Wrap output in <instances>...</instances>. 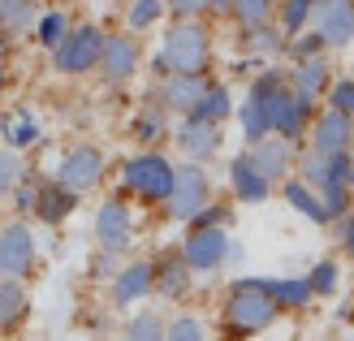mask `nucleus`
<instances>
[{"label":"nucleus","instance_id":"obj_1","mask_svg":"<svg viewBox=\"0 0 354 341\" xmlns=\"http://www.w3.org/2000/svg\"><path fill=\"white\" fill-rule=\"evenodd\" d=\"M221 320L234 337H259L263 329H272L281 311L268 294V277H234L221 302Z\"/></svg>","mask_w":354,"mask_h":341},{"label":"nucleus","instance_id":"obj_2","mask_svg":"<svg viewBox=\"0 0 354 341\" xmlns=\"http://www.w3.org/2000/svg\"><path fill=\"white\" fill-rule=\"evenodd\" d=\"M212 65V30L199 22V17H177V22L165 30L160 52L151 57V74H207Z\"/></svg>","mask_w":354,"mask_h":341},{"label":"nucleus","instance_id":"obj_3","mask_svg":"<svg viewBox=\"0 0 354 341\" xmlns=\"http://www.w3.org/2000/svg\"><path fill=\"white\" fill-rule=\"evenodd\" d=\"M173 177H177V165L156 147H143L130 160H121V186L143 203H165L173 190Z\"/></svg>","mask_w":354,"mask_h":341},{"label":"nucleus","instance_id":"obj_4","mask_svg":"<svg viewBox=\"0 0 354 341\" xmlns=\"http://www.w3.org/2000/svg\"><path fill=\"white\" fill-rule=\"evenodd\" d=\"M212 203V173L207 165H194V160H182L177 165V177H173V190L165 199V216L177 221V225H190L199 212Z\"/></svg>","mask_w":354,"mask_h":341},{"label":"nucleus","instance_id":"obj_5","mask_svg":"<svg viewBox=\"0 0 354 341\" xmlns=\"http://www.w3.org/2000/svg\"><path fill=\"white\" fill-rule=\"evenodd\" d=\"M104 173H109V160H104V151L95 142H74V147H65L57 156V165H52V177H57L69 194H78V199L104 182Z\"/></svg>","mask_w":354,"mask_h":341},{"label":"nucleus","instance_id":"obj_6","mask_svg":"<svg viewBox=\"0 0 354 341\" xmlns=\"http://www.w3.org/2000/svg\"><path fill=\"white\" fill-rule=\"evenodd\" d=\"M100 52H104V30L91 22H78L69 26V35L52 48V69L65 78H82V74H95L100 65Z\"/></svg>","mask_w":354,"mask_h":341},{"label":"nucleus","instance_id":"obj_7","mask_svg":"<svg viewBox=\"0 0 354 341\" xmlns=\"http://www.w3.org/2000/svg\"><path fill=\"white\" fill-rule=\"evenodd\" d=\"M91 233H95V246L100 250H113V255H126L134 246V233H138V221H134V208L126 199L109 194L100 208H95V221H91Z\"/></svg>","mask_w":354,"mask_h":341},{"label":"nucleus","instance_id":"obj_8","mask_svg":"<svg viewBox=\"0 0 354 341\" xmlns=\"http://www.w3.org/2000/svg\"><path fill=\"white\" fill-rule=\"evenodd\" d=\"M39 264V242H35V229L26 221H9L0 225V277L26 281Z\"/></svg>","mask_w":354,"mask_h":341},{"label":"nucleus","instance_id":"obj_9","mask_svg":"<svg viewBox=\"0 0 354 341\" xmlns=\"http://www.w3.org/2000/svg\"><path fill=\"white\" fill-rule=\"evenodd\" d=\"M138 69H143V44H138V35H104V52H100L95 74L109 86H126Z\"/></svg>","mask_w":354,"mask_h":341},{"label":"nucleus","instance_id":"obj_10","mask_svg":"<svg viewBox=\"0 0 354 341\" xmlns=\"http://www.w3.org/2000/svg\"><path fill=\"white\" fill-rule=\"evenodd\" d=\"M229 246H234L229 229H190L177 250L190 264V273H221L229 268Z\"/></svg>","mask_w":354,"mask_h":341},{"label":"nucleus","instance_id":"obj_11","mask_svg":"<svg viewBox=\"0 0 354 341\" xmlns=\"http://www.w3.org/2000/svg\"><path fill=\"white\" fill-rule=\"evenodd\" d=\"M311 26L320 30V39L328 44V52L354 48V0H315Z\"/></svg>","mask_w":354,"mask_h":341},{"label":"nucleus","instance_id":"obj_12","mask_svg":"<svg viewBox=\"0 0 354 341\" xmlns=\"http://www.w3.org/2000/svg\"><path fill=\"white\" fill-rule=\"evenodd\" d=\"M190 290H194V273H190V264L182 259V250H177V246L160 250V255L151 259V294L165 298V302H182Z\"/></svg>","mask_w":354,"mask_h":341},{"label":"nucleus","instance_id":"obj_13","mask_svg":"<svg viewBox=\"0 0 354 341\" xmlns=\"http://www.w3.org/2000/svg\"><path fill=\"white\" fill-rule=\"evenodd\" d=\"M350 142H354V117H346L337 109H324V113L311 117V125H307V147L311 151L342 156V151H350Z\"/></svg>","mask_w":354,"mask_h":341},{"label":"nucleus","instance_id":"obj_14","mask_svg":"<svg viewBox=\"0 0 354 341\" xmlns=\"http://www.w3.org/2000/svg\"><path fill=\"white\" fill-rule=\"evenodd\" d=\"M173 142H177V151H182V160L207 165V160L221 156V147H225V130H221V125H203V121L182 117V121L173 125Z\"/></svg>","mask_w":354,"mask_h":341},{"label":"nucleus","instance_id":"obj_15","mask_svg":"<svg viewBox=\"0 0 354 341\" xmlns=\"http://www.w3.org/2000/svg\"><path fill=\"white\" fill-rule=\"evenodd\" d=\"M251 160H255V169L268 177L272 186H281L286 177H294V165H298V142L290 138H281V134H268V138H259L251 142Z\"/></svg>","mask_w":354,"mask_h":341},{"label":"nucleus","instance_id":"obj_16","mask_svg":"<svg viewBox=\"0 0 354 341\" xmlns=\"http://www.w3.org/2000/svg\"><path fill=\"white\" fill-rule=\"evenodd\" d=\"M35 142H44V125L35 117L30 104H13L0 113V147L9 151H30Z\"/></svg>","mask_w":354,"mask_h":341},{"label":"nucleus","instance_id":"obj_17","mask_svg":"<svg viewBox=\"0 0 354 341\" xmlns=\"http://www.w3.org/2000/svg\"><path fill=\"white\" fill-rule=\"evenodd\" d=\"M229 190H234V199H238V203H268L277 186L255 169L251 151H238L234 160H229Z\"/></svg>","mask_w":354,"mask_h":341},{"label":"nucleus","instance_id":"obj_18","mask_svg":"<svg viewBox=\"0 0 354 341\" xmlns=\"http://www.w3.org/2000/svg\"><path fill=\"white\" fill-rule=\"evenodd\" d=\"M74 208H78V194H69L52 173L48 177L39 173V194H35V212H30V216L39 225H48V229H57V225H65L69 216H74Z\"/></svg>","mask_w":354,"mask_h":341},{"label":"nucleus","instance_id":"obj_19","mask_svg":"<svg viewBox=\"0 0 354 341\" xmlns=\"http://www.w3.org/2000/svg\"><path fill=\"white\" fill-rule=\"evenodd\" d=\"M151 294V259H126L113 277V307L130 311Z\"/></svg>","mask_w":354,"mask_h":341},{"label":"nucleus","instance_id":"obj_20","mask_svg":"<svg viewBox=\"0 0 354 341\" xmlns=\"http://www.w3.org/2000/svg\"><path fill=\"white\" fill-rule=\"evenodd\" d=\"M207 82H212L207 74H165L160 86H156V95H160V104H165L173 117H186L194 104L203 100Z\"/></svg>","mask_w":354,"mask_h":341},{"label":"nucleus","instance_id":"obj_21","mask_svg":"<svg viewBox=\"0 0 354 341\" xmlns=\"http://www.w3.org/2000/svg\"><path fill=\"white\" fill-rule=\"evenodd\" d=\"M130 134L143 142V147H151V142H160L173 134V113L160 104V95H143L138 100V109H134V121H130Z\"/></svg>","mask_w":354,"mask_h":341},{"label":"nucleus","instance_id":"obj_22","mask_svg":"<svg viewBox=\"0 0 354 341\" xmlns=\"http://www.w3.org/2000/svg\"><path fill=\"white\" fill-rule=\"evenodd\" d=\"M290 91L298 95V100H307V104H315L320 95H328V86H333V65L324 61V57H311V61H294V69H290Z\"/></svg>","mask_w":354,"mask_h":341},{"label":"nucleus","instance_id":"obj_23","mask_svg":"<svg viewBox=\"0 0 354 341\" xmlns=\"http://www.w3.org/2000/svg\"><path fill=\"white\" fill-rule=\"evenodd\" d=\"M26 320H30V290H26V281L0 277V337L17 333Z\"/></svg>","mask_w":354,"mask_h":341},{"label":"nucleus","instance_id":"obj_24","mask_svg":"<svg viewBox=\"0 0 354 341\" xmlns=\"http://www.w3.org/2000/svg\"><path fill=\"white\" fill-rule=\"evenodd\" d=\"M286 44H290V35L281 30V26H251V30H242L238 35V48L251 57L255 65H272V57H281L286 52Z\"/></svg>","mask_w":354,"mask_h":341},{"label":"nucleus","instance_id":"obj_25","mask_svg":"<svg viewBox=\"0 0 354 341\" xmlns=\"http://www.w3.org/2000/svg\"><path fill=\"white\" fill-rule=\"evenodd\" d=\"M281 203H290L303 221H311V225H333V216H328V208L320 203V194H315L303 177H286L281 182Z\"/></svg>","mask_w":354,"mask_h":341},{"label":"nucleus","instance_id":"obj_26","mask_svg":"<svg viewBox=\"0 0 354 341\" xmlns=\"http://www.w3.org/2000/svg\"><path fill=\"white\" fill-rule=\"evenodd\" d=\"M234 109H238V104H234V91H229L225 82L212 78L207 91H203V100L194 104L186 117H190V121H203V125H225L229 117H234Z\"/></svg>","mask_w":354,"mask_h":341},{"label":"nucleus","instance_id":"obj_27","mask_svg":"<svg viewBox=\"0 0 354 341\" xmlns=\"http://www.w3.org/2000/svg\"><path fill=\"white\" fill-rule=\"evenodd\" d=\"M268 294L277 302V311H307L315 302L307 277H268Z\"/></svg>","mask_w":354,"mask_h":341},{"label":"nucleus","instance_id":"obj_28","mask_svg":"<svg viewBox=\"0 0 354 341\" xmlns=\"http://www.w3.org/2000/svg\"><path fill=\"white\" fill-rule=\"evenodd\" d=\"M229 17L238 22V30L268 26L277 17V0H229Z\"/></svg>","mask_w":354,"mask_h":341},{"label":"nucleus","instance_id":"obj_29","mask_svg":"<svg viewBox=\"0 0 354 341\" xmlns=\"http://www.w3.org/2000/svg\"><path fill=\"white\" fill-rule=\"evenodd\" d=\"M69 35V13H61V9H48V13H39L35 17V26H30V39L39 44V48H57L61 39Z\"/></svg>","mask_w":354,"mask_h":341},{"label":"nucleus","instance_id":"obj_30","mask_svg":"<svg viewBox=\"0 0 354 341\" xmlns=\"http://www.w3.org/2000/svg\"><path fill=\"white\" fill-rule=\"evenodd\" d=\"M39 17V0H0V26L9 35H22Z\"/></svg>","mask_w":354,"mask_h":341},{"label":"nucleus","instance_id":"obj_31","mask_svg":"<svg viewBox=\"0 0 354 341\" xmlns=\"http://www.w3.org/2000/svg\"><path fill=\"white\" fill-rule=\"evenodd\" d=\"M121 341H165V315L160 311H134L121 329Z\"/></svg>","mask_w":354,"mask_h":341},{"label":"nucleus","instance_id":"obj_32","mask_svg":"<svg viewBox=\"0 0 354 341\" xmlns=\"http://www.w3.org/2000/svg\"><path fill=\"white\" fill-rule=\"evenodd\" d=\"M165 341H207V324L194 311H177L165 320Z\"/></svg>","mask_w":354,"mask_h":341},{"label":"nucleus","instance_id":"obj_33","mask_svg":"<svg viewBox=\"0 0 354 341\" xmlns=\"http://www.w3.org/2000/svg\"><path fill=\"white\" fill-rule=\"evenodd\" d=\"M307 285H311L315 298L337 294V285H342V268H337V259H315V264L307 268Z\"/></svg>","mask_w":354,"mask_h":341},{"label":"nucleus","instance_id":"obj_34","mask_svg":"<svg viewBox=\"0 0 354 341\" xmlns=\"http://www.w3.org/2000/svg\"><path fill=\"white\" fill-rule=\"evenodd\" d=\"M311 9H315V0H277V22L286 35H298V30H307L311 26Z\"/></svg>","mask_w":354,"mask_h":341},{"label":"nucleus","instance_id":"obj_35","mask_svg":"<svg viewBox=\"0 0 354 341\" xmlns=\"http://www.w3.org/2000/svg\"><path fill=\"white\" fill-rule=\"evenodd\" d=\"M165 0H130V9H126V26H130V35H143V30H151L156 22L165 17Z\"/></svg>","mask_w":354,"mask_h":341},{"label":"nucleus","instance_id":"obj_36","mask_svg":"<svg viewBox=\"0 0 354 341\" xmlns=\"http://www.w3.org/2000/svg\"><path fill=\"white\" fill-rule=\"evenodd\" d=\"M286 52H290L294 61H311V57H324V52H328V44L320 39V30L311 26V30H298V35H290Z\"/></svg>","mask_w":354,"mask_h":341},{"label":"nucleus","instance_id":"obj_37","mask_svg":"<svg viewBox=\"0 0 354 341\" xmlns=\"http://www.w3.org/2000/svg\"><path fill=\"white\" fill-rule=\"evenodd\" d=\"M22 173H26V165H22V151H9V147H0V199H9V194H13V186L22 182Z\"/></svg>","mask_w":354,"mask_h":341},{"label":"nucleus","instance_id":"obj_38","mask_svg":"<svg viewBox=\"0 0 354 341\" xmlns=\"http://www.w3.org/2000/svg\"><path fill=\"white\" fill-rule=\"evenodd\" d=\"M229 225H234V208H229L225 199H212L199 216L190 221V229H229Z\"/></svg>","mask_w":354,"mask_h":341},{"label":"nucleus","instance_id":"obj_39","mask_svg":"<svg viewBox=\"0 0 354 341\" xmlns=\"http://www.w3.org/2000/svg\"><path fill=\"white\" fill-rule=\"evenodd\" d=\"M35 194H39V173H35V169H26V173H22V182L13 186V194H9V199H13V208L22 212V216H30V212H35Z\"/></svg>","mask_w":354,"mask_h":341},{"label":"nucleus","instance_id":"obj_40","mask_svg":"<svg viewBox=\"0 0 354 341\" xmlns=\"http://www.w3.org/2000/svg\"><path fill=\"white\" fill-rule=\"evenodd\" d=\"M117 268H121V255H113V250H100V246H95L91 264H86V277H91V281H113V277H117Z\"/></svg>","mask_w":354,"mask_h":341},{"label":"nucleus","instance_id":"obj_41","mask_svg":"<svg viewBox=\"0 0 354 341\" xmlns=\"http://www.w3.org/2000/svg\"><path fill=\"white\" fill-rule=\"evenodd\" d=\"M328 109L354 117V78H337V82L328 86Z\"/></svg>","mask_w":354,"mask_h":341},{"label":"nucleus","instance_id":"obj_42","mask_svg":"<svg viewBox=\"0 0 354 341\" xmlns=\"http://www.w3.org/2000/svg\"><path fill=\"white\" fill-rule=\"evenodd\" d=\"M165 5H169L177 17H203V13H207V0H165Z\"/></svg>","mask_w":354,"mask_h":341},{"label":"nucleus","instance_id":"obj_43","mask_svg":"<svg viewBox=\"0 0 354 341\" xmlns=\"http://www.w3.org/2000/svg\"><path fill=\"white\" fill-rule=\"evenodd\" d=\"M337 238H342V250L354 259V212H346V216L337 221Z\"/></svg>","mask_w":354,"mask_h":341},{"label":"nucleus","instance_id":"obj_44","mask_svg":"<svg viewBox=\"0 0 354 341\" xmlns=\"http://www.w3.org/2000/svg\"><path fill=\"white\" fill-rule=\"evenodd\" d=\"M9 57H13V35H9L5 26H0V65H5Z\"/></svg>","mask_w":354,"mask_h":341},{"label":"nucleus","instance_id":"obj_45","mask_svg":"<svg viewBox=\"0 0 354 341\" xmlns=\"http://www.w3.org/2000/svg\"><path fill=\"white\" fill-rule=\"evenodd\" d=\"M5 86H9V74H5V65H0V95H5Z\"/></svg>","mask_w":354,"mask_h":341}]
</instances>
